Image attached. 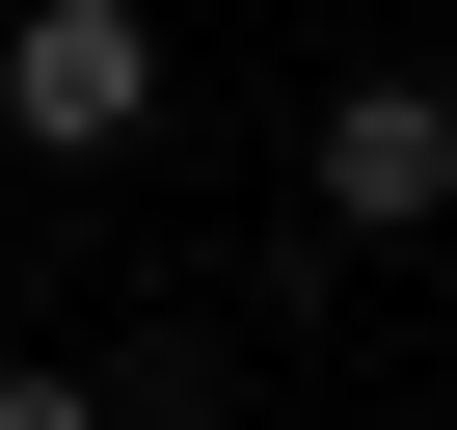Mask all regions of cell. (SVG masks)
Listing matches in <instances>:
<instances>
[{
    "mask_svg": "<svg viewBox=\"0 0 457 430\" xmlns=\"http://www.w3.org/2000/svg\"><path fill=\"white\" fill-rule=\"evenodd\" d=\"M0 135L28 161H135L162 135V28L135 0H28V28H0Z\"/></svg>",
    "mask_w": 457,
    "mask_h": 430,
    "instance_id": "1",
    "label": "cell"
},
{
    "mask_svg": "<svg viewBox=\"0 0 457 430\" xmlns=\"http://www.w3.org/2000/svg\"><path fill=\"white\" fill-rule=\"evenodd\" d=\"M296 188H323V243H430V215H457V108L430 81H350L296 135Z\"/></svg>",
    "mask_w": 457,
    "mask_h": 430,
    "instance_id": "2",
    "label": "cell"
},
{
    "mask_svg": "<svg viewBox=\"0 0 457 430\" xmlns=\"http://www.w3.org/2000/svg\"><path fill=\"white\" fill-rule=\"evenodd\" d=\"M0 430H108V376H54V350H28V376H0Z\"/></svg>",
    "mask_w": 457,
    "mask_h": 430,
    "instance_id": "3",
    "label": "cell"
},
{
    "mask_svg": "<svg viewBox=\"0 0 457 430\" xmlns=\"http://www.w3.org/2000/svg\"><path fill=\"white\" fill-rule=\"evenodd\" d=\"M430 108H457V81H430Z\"/></svg>",
    "mask_w": 457,
    "mask_h": 430,
    "instance_id": "4",
    "label": "cell"
}]
</instances>
